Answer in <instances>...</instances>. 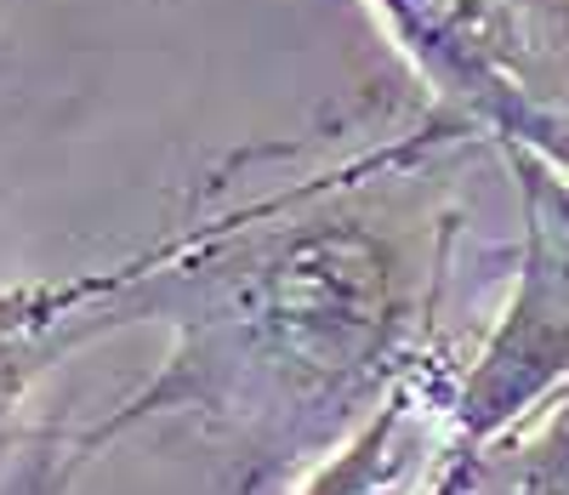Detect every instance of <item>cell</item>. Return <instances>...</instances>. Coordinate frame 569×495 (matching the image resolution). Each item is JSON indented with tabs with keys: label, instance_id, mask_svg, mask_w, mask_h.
I'll return each mask as SVG.
<instances>
[{
	"label": "cell",
	"instance_id": "52a82bcc",
	"mask_svg": "<svg viewBox=\"0 0 569 495\" xmlns=\"http://www.w3.org/2000/svg\"><path fill=\"white\" fill-rule=\"evenodd\" d=\"M421 495H472V451H461V444H445V456L427 467Z\"/></svg>",
	"mask_w": 569,
	"mask_h": 495
},
{
	"label": "cell",
	"instance_id": "5b68a950",
	"mask_svg": "<svg viewBox=\"0 0 569 495\" xmlns=\"http://www.w3.org/2000/svg\"><path fill=\"white\" fill-rule=\"evenodd\" d=\"M507 12H512L518 40H525L530 86L536 97H547L569 58V0H507Z\"/></svg>",
	"mask_w": 569,
	"mask_h": 495
},
{
	"label": "cell",
	"instance_id": "7a4b0ae2",
	"mask_svg": "<svg viewBox=\"0 0 569 495\" xmlns=\"http://www.w3.org/2000/svg\"><path fill=\"white\" fill-rule=\"evenodd\" d=\"M433 109L479 142L525 148L569 177V115L530 86L507 0H370Z\"/></svg>",
	"mask_w": 569,
	"mask_h": 495
},
{
	"label": "cell",
	"instance_id": "277c9868",
	"mask_svg": "<svg viewBox=\"0 0 569 495\" xmlns=\"http://www.w3.org/2000/svg\"><path fill=\"white\" fill-rule=\"evenodd\" d=\"M472 495H569V393L518 433L472 451Z\"/></svg>",
	"mask_w": 569,
	"mask_h": 495
},
{
	"label": "cell",
	"instance_id": "3957f363",
	"mask_svg": "<svg viewBox=\"0 0 569 495\" xmlns=\"http://www.w3.org/2000/svg\"><path fill=\"white\" fill-rule=\"evenodd\" d=\"M456 382H461V365L439 341V348L376 405V416L353 438H342L319 467L302 473L297 495H388V489L405 484L410 467L439 462L445 444H450Z\"/></svg>",
	"mask_w": 569,
	"mask_h": 495
},
{
	"label": "cell",
	"instance_id": "6da1fadb",
	"mask_svg": "<svg viewBox=\"0 0 569 495\" xmlns=\"http://www.w3.org/2000/svg\"><path fill=\"white\" fill-rule=\"evenodd\" d=\"M456 142L479 137L427 109L416 131L376 137L330 171L200 200L131 263L74 274L80 348L149 319L171 330L160 370L69 433L74 467L142 422L182 416L228 484L257 495L353 438L439 348L456 217L421 177Z\"/></svg>",
	"mask_w": 569,
	"mask_h": 495
},
{
	"label": "cell",
	"instance_id": "ba28073f",
	"mask_svg": "<svg viewBox=\"0 0 569 495\" xmlns=\"http://www.w3.org/2000/svg\"><path fill=\"white\" fill-rule=\"evenodd\" d=\"M547 103L569 115V58H563V69H558V80H552V91H547Z\"/></svg>",
	"mask_w": 569,
	"mask_h": 495
},
{
	"label": "cell",
	"instance_id": "8992f818",
	"mask_svg": "<svg viewBox=\"0 0 569 495\" xmlns=\"http://www.w3.org/2000/svg\"><path fill=\"white\" fill-rule=\"evenodd\" d=\"M74 473L80 467L69 456V433H34L0 467V495H63Z\"/></svg>",
	"mask_w": 569,
	"mask_h": 495
}]
</instances>
